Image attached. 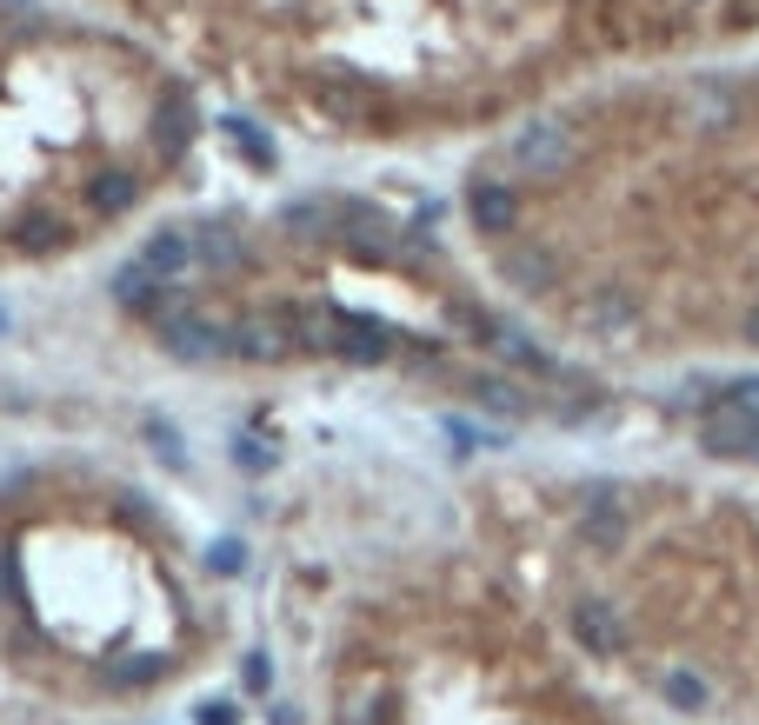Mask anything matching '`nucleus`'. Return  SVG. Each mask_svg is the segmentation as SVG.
Segmentation results:
<instances>
[{"instance_id": "32", "label": "nucleus", "mask_w": 759, "mask_h": 725, "mask_svg": "<svg viewBox=\"0 0 759 725\" xmlns=\"http://www.w3.org/2000/svg\"><path fill=\"white\" fill-rule=\"evenodd\" d=\"M747 340H753V346H759V306H753V313H747Z\"/></svg>"}, {"instance_id": "24", "label": "nucleus", "mask_w": 759, "mask_h": 725, "mask_svg": "<svg viewBox=\"0 0 759 725\" xmlns=\"http://www.w3.org/2000/svg\"><path fill=\"white\" fill-rule=\"evenodd\" d=\"M447 326H460V333H473V340L487 346V333H493L500 320H493V313H480L473 300H447Z\"/></svg>"}, {"instance_id": "16", "label": "nucleus", "mask_w": 759, "mask_h": 725, "mask_svg": "<svg viewBox=\"0 0 759 725\" xmlns=\"http://www.w3.org/2000/svg\"><path fill=\"white\" fill-rule=\"evenodd\" d=\"M320 107H327L333 120L360 127V120H373V113H380V93H373V87H360V80H327V87H320Z\"/></svg>"}, {"instance_id": "6", "label": "nucleus", "mask_w": 759, "mask_h": 725, "mask_svg": "<svg viewBox=\"0 0 759 725\" xmlns=\"http://www.w3.org/2000/svg\"><path fill=\"white\" fill-rule=\"evenodd\" d=\"M580 546H587V553H620V546H627V506H620L607 486H593V493L580 500Z\"/></svg>"}, {"instance_id": "21", "label": "nucleus", "mask_w": 759, "mask_h": 725, "mask_svg": "<svg viewBox=\"0 0 759 725\" xmlns=\"http://www.w3.org/2000/svg\"><path fill=\"white\" fill-rule=\"evenodd\" d=\"M487 346H493L507 366H520V373H553V360H547V353H540L520 326H493V333H487Z\"/></svg>"}, {"instance_id": "13", "label": "nucleus", "mask_w": 759, "mask_h": 725, "mask_svg": "<svg viewBox=\"0 0 759 725\" xmlns=\"http://www.w3.org/2000/svg\"><path fill=\"white\" fill-rule=\"evenodd\" d=\"M7 240H13V253H33V260H40V253H60V246L73 240V226H67L60 213L33 207V213H20V220H13V233H7Z\"/></svg>"}, {"instance_id": "31", "label": "nucleus", "mask_w": 759, "mask_h": 725, "mask_svg": "<svg viewBox=\"0 0 759 725\" xmlns=\"http://www.w3.org/2000/svg\"><path fill=\"white\" fill-rule=\"evenodd\" d=\"M200 725H233V699H207V706H200Z\"/></svg>"}, {"instance_id": "34", "label": "nucleus", "mask_w": 759, "mask_h": 725, "mask_svg": "<svg viewBox=\"0 0 759 725\" xmlns=\"http://www.w3.org/2000/svg\"><path fill=\"white\" fill-rule=\"evenodd\" d=\"M0 326H7V313H0Z\"/></svg>"}, {"instance_id": "4", "label": "nucleus", "mask_w": 759, "mask_h": 725, "mask_svg": "<svg viewBox=\"0 0 759 725\" xmlns=\"http://www.w3.org/2000/svg\"><path fill=\"white\" fill-rule=\"evenodd\" d=\"M573 640H580L593 659H620V653L633 646V626H627L620 606H607V600H580V606H573Z\"/></svg>"}, {"instance_id": "23", "label": "nucleus", "mask_w": 759, "mask_h": 725, "mask_svg": "<svg viewBox=\"0 0 759 725\" xmlns=\"http://www.w3.org/2000/svg\"><path fill=\"white\" fill-rule=\"evenodd\" d=\"M227 140H233L253 167H273V147H267V133H260L253 120H240V113H233V120H227Z\"/></svg>"}, {"instance_id": "8", "label": "nucleus", "mask_w": 759, "mask_h": 725, "mask_svg": "<svg viewBox=\"0 0 759 725\" xmlns=\"http://www.w3.org/2000/svg\"><path fill=\"white\" fill-rule=\"evenodd\" d=\"M140 266L160 273V280H187V273L200 266V253H193V226H160V233H147Z\"/></svg>"}, {"instance_id": "10", "label": "nucleus", "mask_w": 759, "mask_h": 725, "mask_svg": "<svg viewBox=\"0 0 759 725\" xmlns=\"http://www.w3.org/2000/svg\"><path fill=\"white\" fill-rule=\"evenodd\" d=\"M333 353L353 360V366H380V360H393V333H387L380 320H367V313H340V340H333Z\"/></svg>"}, {"instance_id": "26", "label": "nucleus", "mask_w": 759, "mask_h": 725, "mask_svg": "<svg viewBox=\"0 0 759 725\" xmlns=\"http://www.w3.org/2000/svg\"><path fill=\"white\" fill-rule=\"evenodd\" d=\"M473 393H480V406H493V413H527V400H520L513 380H480Z\"/></svg>"}, {"instance_id": "11", "label": "nucleus", "mask_w": 759, "mask_h": 725, "mask_svg": "<svg viewBox=\"0 0 759 725\" xmlns=\"http://www.w3.org/2000/svg\"><path fill=\"white\" fill-rule=\"evenodd\" d=\"M167 286H173V280L147 273L140 260H127V266L113 273V300H120L127 313H153V320H167V313H173V306H167Z\"/></svg>"}, {"instance_id": "18", "label": "nucleus", "mask_w": 759, "mask_h": 725, "mask_svg": "<svg viewBox=\"0 0 759 725\" xmlns=\"http://www.w3.org/2000/svg\"><path fill=\"white\" fill-rule=\"evenodd\" d=\"M193 253H200V266H213V273L247 266V240H240L233 226H193Z\"/></svg>"}, {"instance_id": "27", "label": "nucleus", "mask_w": 759, "mask_h": 725, "mask_svg": "<svg viewBox=\"0 0 759 725\" xmlns=\"http://www.w3.org/2000/svg\"><path fill=\"white\" fill-rule=\"evenodd\" d=\"M240 566H247V546H240V540H213V546H207V573H220V580H233Z\"/></svg>"}, {"instance_id": "28", "label": "nucleus", "mask_w": 759, "mask_h": 725, "mask_svg": "<svg viewBox=\"0 0 759 725\" xmlns=\"http://www.w3.org/2000/svg\"><path fill=\"white\" fill-rule=\"evenodd\" d=\"M147 440H153V453H160L167 466H187V453H180V433H173L167 420H147Z\"/></svg>"}, {"instance_id": "30", "label": "nucleus", "mask_w": 759, "mask_h": 725, "mask_svg": "<svg viewBox=\"0 0 759 725\" xmlns=\"http://www.w3.org/2000/svg\"><path fill=\"white\" fill-rule=\"evenodd\" d=\"M233 466H247V473H267V466H273L267 440H240V446H233Z\"/></svg>"}, {"instance_id": "7", "label": "nucleus", "mask_w": 759, "mask_h": 725, "mask_svg": "<svg viewBox=\"0 0 759 725\" xmlns=\"http://www.w3.org/2000/svg\"><path fill=\"white\" fill-rule=\"evenodd\" d=\"M467 213H473L480 233L507 240V233L520 226V193H513L507 180H473V187H467Z\"/></svg>"}, {"instance_id": "12", "label": "nucleus", "mask_w": 759, "mask_h": 725, "mask_svg": "<svg viewBox=\"0 0 759 725\" xmlns=\"http://www.w3.org/2000/svg\"><path fill=\"white\" fill-rule=\"evenodd\" d=\"M280 226L300 233V240H340V200L320 193V200H287L280 207Z\"/></svg>"}, {"instance_id": "1", "label": "nucleus", "mask_w": 759, "mask_h": 725, "mask_svg": "<svg viewBox=\"0 0 759 725\" xmlns=\"http://www.w3.org/2000/svg\"><path fill=\"white\" fill-rule=\"evenodd\" d=\"M507 173H520V180H560V173H573L580 167V133L567 127V120H527L513 140H507Z\"/></svg>"}, {"instance_id": "3", "label": "nucleus", "mask_w": 759, "mask_h": 725, "mask_svg": "<svg viewBox=\"0 0 759 725\" xmlns=\"http://www.w3.org/2000/svg\"><path fill=\"white\" fill-rule=\"evenodd\" d=\"M160 346L173 360H220L227 353V320H213V313H167L160 320Z\"/></svg>"}, {"instance_id": "9", "label": "nucleus", "mask_w": 759, "mask_h": 725, "mask_svg": "<svg viewBox=\"0 0 759 725\" xmlns=\"http://www.w3.org/2000/svg\"><path fill=\"white\" fill-rule=\"evenodd\" d=\"M500 273H507L520 293H547V286H560V260H553L547 246H527V240H507V246H500Z\"/></svg>"}, {"instance_id": "15", "label": "nucleus", "mask_w": 759, "mask_h": 725, "mask_svg": "<svg viewBox=\"0 0 759 725\" xmlns=\"http://www.w3.org/2000/svg\"><path fill=\"white\" fill-rule=\"evenodd\" d=\"M753 440H759V420L733 413V406H713V413H707V453H733V460H747Z\"/></svg>"}, {"instance_id": "14", "label": "nucleus", "mask_w": 759, "mask_h": 725, "mask_svg": "<svg viewBox=\"0 0 759 725\" xmlns=\"http://www.w3.org/2000/svg\"><path fill=\"white\" fill-rule=\"evenodd\" d=\"M287 340H293L300 353H333V340H340V306H293V313H287Z\"/></svg>"}, {"instance_id": "25", "label": "nucleus", "mask_w": 759, "mask_h": 725, "mask_svg": "<svg viewBox=\"0 0 759 725\" xmlns=\"http://www.w3.org/2000/svg\"><path fill=\"white\" fill-rule=\"evenodd\" d=\"M387 719V693H360V699H340V725H380Z\"/></svg>"}, {"instance_id": "33", "label": "nucleus", "mask_w": 759, "mask_h": 725, "mask_svg": "<svg viewBox=\"0 0 759 725\" xmlns=\"http://www.w3.org/2000/svg\"><path fill=\"white\" fill-rule=\"evenodd\" d=\"M747 460H759V440H753V446H747Z\"/></svg>"}, {"instance_id": "2", "label": "nucleus", "mask_w": 759, "mask_h": 725, "mask_svg": "<svg viewBox=\"0 0 759 725\" xmlns=\"http://www.w3.org/2000/svg\"><path fill=\"white\" fill-rule=\"evenodd\" d=\"M573 320H580L587 333H600V340H627V333L640 326V300H633L627 286H587L580 306H573Z\"/></svg>"}, {"instance_id": "20", "label": "nucleus", "mask_w": 759, "mask_h": 725, "mask_svg": "<svg viewBox=\"0 0 759 725\" xmlns=\"http://www.w3.org/2000/svg\"><path fill=\"white\" fill-rule=\"evenodd\" d=\"M153 140H160V153H180V147L193 140V107H187V93H167V100H160Z\"/></svg>"}, {"instance_id": "19", "label": "nucleus", "mask_w": 759, "mask_h": 725, "mask_svg": "<svg viewBox=\"0 0 759 725\" xmlns=\"http://www.w3.org/2000/svg\"><path fill=\"white\" fill-rule=\"evenodd\" d=\"M660 693H667L673 713H713V686L700 673H687V666H667L660 673Z\"/></svg>"}, {"instance_id": "29", "label": "nucleus", "mask_w": 759, "mask_h": 725, "mask_svg": "<svg viewBox=\"0 0 759 725\" xmlns=\"http://www.w3.org/2000/svg\"><path fill=\"white\" fill-rule=\"evenodd\" d=\"M720 406H733V413H747V420H759V373H747V380H733Z\"/></svg>"}, {"instance_id": "17", "label": "nucleus", "mask_w": 759, "mask_h": 725, "mask_svg": "<svg viewBox=\"0 0 759 725\" xmlns=\"http://www.w3.org/2000/svg\"><path fill=\"white\" fill-rule=\"evenodd\" d=\"M133 200H140V180H133V173H120V167H107V173H93V180H87V207H93L100 220L127 213Z\"/></svg>"}, {"instance_id": "5", "label": "nucleus", "mask_w": 759, "mask_h": 725, "mask_svg": "<svg viewBox=\"0 0 759 725\" xmlns=\"http://www.w3.org/2000/svg\"><path fill=\"white\" fill-rule=\"evenodd\" d=\"M227 353H240V360H287L293 353V340H287V313H240V320H227Z\"/></svg>"}, {"instance_id": "22", "label": "nucleus", "mask_w": 759, "mask_h": 725, "mask_svg": "<svg viewBox=\"0 0 759 725\" xmlns=\"http://www.w3.org/2000/svg\"><path fill=\"white\" fill-rule=\"evenodd\" d=\"M693 113H700L707 127H727V120H733V93L713 87V80H700V87H693Z\"/></svg>"}]
</instances>
